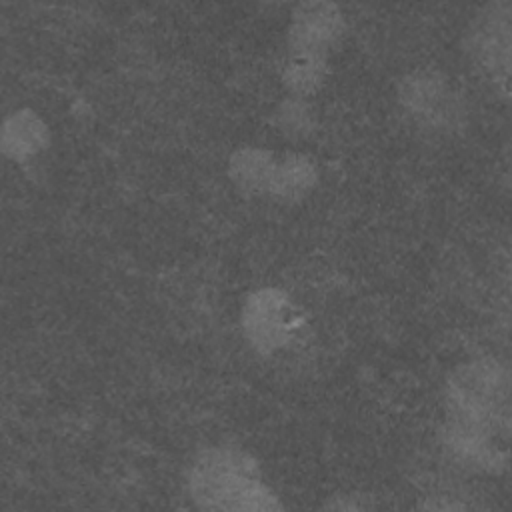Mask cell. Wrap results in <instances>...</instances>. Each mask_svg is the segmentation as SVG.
<instances>
[{"label": "cell", "mask_w": 512, "mask_h": 512, "mask_svg": "<svg viewBox=\"0 0 512 512\" xmlns=\"http://www.w3.org/2000/svg\"><path fill=\"white\" fill-rule=\"evenodd\" d=\"M192 490L206 506L220 508H270V494L264 492L254 468L232 452H208L196 462Z\"/></svg>", "instance_id": "cell-1"}]
</instances>
